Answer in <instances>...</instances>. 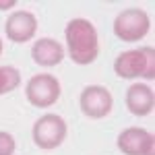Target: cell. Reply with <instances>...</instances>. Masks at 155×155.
Instances as JSON below:
<instances>
[{
  "label": "cell",
  "mask_w": 155,
  "mask_h": 155,
  "mask_svg": "<svg viewBox=\"0 0 155 155\" xmlns=\"http://www.w3.org/2000/svg\"><path fill=\"white\" fill-rule=\"evenodd\" d=\"M66 132H68V126L62 116L58 114H44L41 118L35 120L33 124V143L44 149V151H52L64 143L66 139Z\"/></svg>",
  "instance_id": "obj_3"
},
{
  "label": "cell",
  "mask_w": 155,
  "mask_h": 155,
  "mask_svg": "<svg viewBox=\"0 0 155 155\" xmlns=\"http://www.w3.org/2000/svg\"><path fill=\"white\" fill-rule=\"evenodd\" d=\"M60 93H62V87H60V81L54 77V74H48V72H41V74H35L27 81V87H25V97L31 106L35 107H50L54 106L60 99Z\"/></svg>",
  "instance_id": "obj_5"
},
{
  "label": "cell",
  "mask_w": 155,
  "mask_h": 155,
  "mask_svg": "<svg viewBox=\"0 0 155 155\" xmlns=\"http://www.w3.org/2000/svg\"><path fill=\"white\" fill-rule=\"evenodd\" d=\"M15 147H17V143H15L12 134L0 130V155H12L15 153Z\"/></svg>",
  "instance_id": "obj_12"
},
{
  "label": "cell",
  "mask_w": 155,
  "mask_h": 155,
  "mask_svg": "<svg viewBox=\"0 0 155 155\" xmlns=\"http://www.w3.org/2000/svg\"><path fill=\"white\" fill-rule=\"evenodd\" d=\"M4 31H6L8 39L15 41V44H25V41H29L37 31L35 15L29 12V11L12 12L11 17L6 19V23H4Z\"/></svg>",
  "instance_id": "obj_8"
},
{
  "label": "cell",
  "mask_w": 155,
  "mask_h": 155,
  "mask_svg": "<svg viewBox=\"0 0 155 155\" xmlns=\"http://www.w3.org/2000/svg\"><path fill=\"white\" fill-rule=\"evenodd\" d=\"M66 37V54L71 56L74 64L87 66L95 62L99 56V39H97V29L91 21L87 19H71L64 29Z\"/></svg>",
  "instance_id": "obj_1"
},
{
  "label": "cell",
  "mask_w": 155,
  "mask_h": 155,
  "mask_svg": "<svg viewBox=\"0 0 155 155\" xmlns=\"http://www.w3.org/2000/svg\"><path fill=\"white\" fill-rule=\"evenodd\" d=\"M155 106V95H153V89L149 85L143 83H134L128 87L126 91V107L132 116L137 118H145L153 112Z\"/></svg>",
  "instance_id": "obj_9"
},
{
  "label": "cell",
  "mask_w": 155,
  "mask_h": 155,
  "mask_svg": "<svg viewBox=\"0 0 155 155\" xmlns=\"http://www.w3.org/2000/svg\"><path fill=\"white\" fill-rule=\"evenodd\" d=\"M118 149L124 155H153V134L141 126H128L118 134Z\"/></svg>",
  "instance_id": "obj_7"
},
{
  "label": "cell",
  "mask_w": 155,
  "mask_h": 155,
  "mask_svg": "<svg viewBox=\"0 0 155 155\" xmlns=\"http://www.w3.org/2000/svg\"><path fill=\"white\" fill-rule=\"evenodd\" d=\"M114 72L120 79H155V50L151 46L118 54L114 60Z\"/></svg>",
  "instance_id": "obj_2"
},
{
  "label": "cell",
  "mask_w": 155,
  "mask_h": 155,
  "mask_svg": "<svg viewBox=\"0 0 155 155\" xmlns=\"http://www.w3.org/2000/svg\"><path fill=\"white\" fill-rule=\"evenodd\" d=\"M21 85V72L15 66H0V95L11 93Z\"/></svg>",
  "instance_id": "obj_11"
},
{
  "label": "cell",
  "mask_w": 155,
  "mask_h": 155,
  "mask_svg": "<svg viewBox=\"0 0 155 155\" xmlns=\"http://www.w3.org/2000/svg\"><path fill=\"white\" fill-rule=\"evenodd\" d=\"M0 54H2V39H0Z\"/></svg>",
  "instance_id": "obj_14"
},
{
  "label": "cell",
  "mask_w": 155,
  "mask_h": 155,
  "mask_svg": "<svg viewBox=\"0 0 155 155\" xmlns=\"http://www.w3.org/2000/svg\"><path fill=\"white\" fill-rule=\"evenodd\" d=\"M64 56H66L64 48L60 46V41L52 39V37L37 39L31 48V58L39 66H56L64 60Z\"/></svg>",
  "instance_id": "obj_10"
},
{
  "label": "cell",
  "mask_w": 155,
  "mask_h": 155,
  "mask_svg": "<svg viewBox=\"0 0 155 155\" xmlns=\"http://www.w3.org/2000/svg\"><path fill=\"white\" fill-rule=\"evenodd\" d=\"M79 106H81V112L87 118L101 120L112 112L114 99H112V93L107 91L106 87H101V85H89V87H85L83 91H81Z\"/></svg>",
  "instance_id": "obj_6"
},
{
  "label": "cell",
  "mask_w": 155,
  "mask_h": 155,
  "mask_svg": "<svg viewBox=\"0 0 155 155\" xmlns=\"http://www.w3.org/2000/svg\"><path fill=\"white\" fill-rule=\"evenodd\" d=\"M17 4V0H0V11H11Z\"/></svg>",
  "instance_id": "obj_13"
},
{
  "label": "cell",
  "mask_w": 155,
  "mask_h": 155,
  "mask_svg": "<svg viewBox=\"0 0 155 155\" xmlns=\"http://www.w3.org/2000/svg\"><path fill=\"white\" fill-rule=\"evenodd\" d=\"M151 29V19L143 8H126L114 19V35L120 41H139Z\"/></svg>",
  "instance_id": "obj_4"
}]
</instances>
